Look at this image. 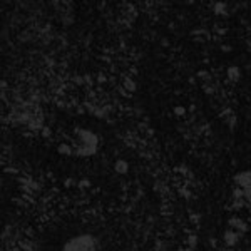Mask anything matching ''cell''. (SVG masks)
<instances>
[{
  "label": "cell",
  "mask_w": 251,
  "mask_h": 251,
  "mask_svg": "<svg viewBox=\"0 0 251 251\" xmlns=\"http://www.w3.org/2000/svg\"><path fill=\"white\" fill-rule=\"evenodd\" d=\"M62 251H96V241L89 234H82V236H75L66 243Z\"/></svg>",
  "instance_id": "cell-1"
}]
</instances>
